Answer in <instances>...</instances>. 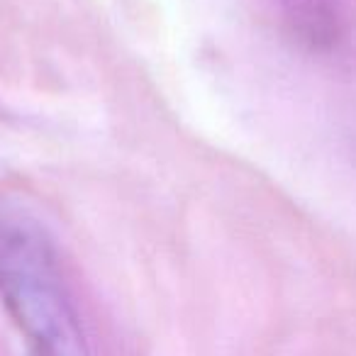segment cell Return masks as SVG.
I'll use <instances>...</instances> for the list:
<instances>
[{
  "mask_svg": "<svg viewBox=\"0 0 356 356\" xmlns=\"http://www.w3.org/2000/svg\"><path fill=\"white\" fill-rule=\"evenodd\" d=\"M0 300L30 356H88L83 327L42 220L0 200Z\"/></svg>",
  "mask_w": 356,
  "mask_h": 356,
  "instance_id": "cell-1",
  "label": "cell"
}]
</instances>
